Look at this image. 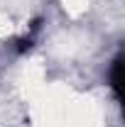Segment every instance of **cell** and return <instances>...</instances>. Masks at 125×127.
<instances>
[{
	"label": "cell",
	"mask_w": 125,
	"mask_h": 127,
	"mask_svg": "<svg viewBox=\"0 0 125 127\" xmlns=\"http://www.w3.org/2000/svg\"><path fill=\"white\" fill-rule=\"evenodd\" d=\"M108 81H110V91L115 95V100L120 103V100H123V54H118V56L113 59Z\"/></svg>",
	"instance_id": "cell-1"
}]
</instances>
